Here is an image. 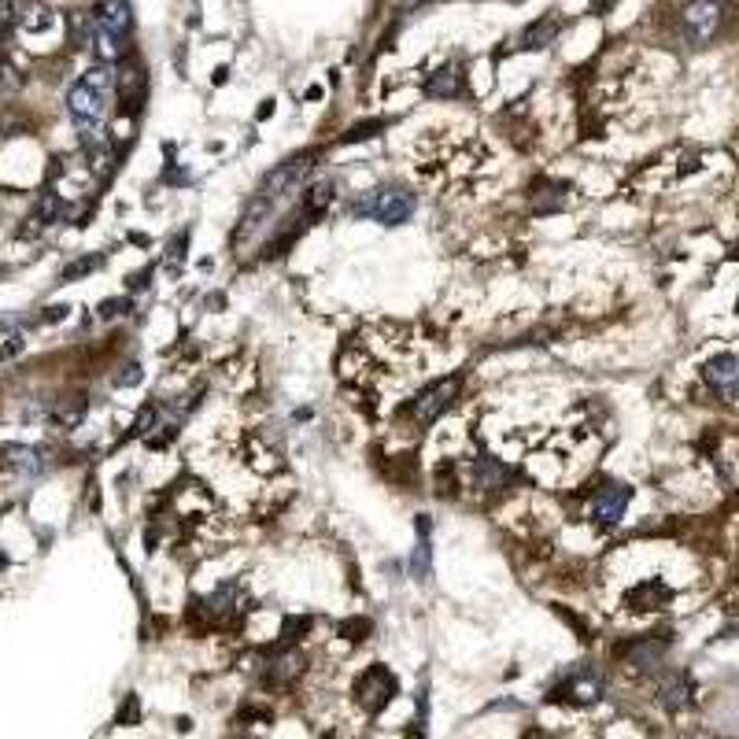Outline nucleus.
I'll return each instance as SVG.
<instances>
[{"label": "nucleus", "instance_id": "11", "mask_svg": "<svg viewBox=\"0 0 739 739\" xmlns=\"http://www.w3.org/2000/svg\"><path fill=\"white\" fill-rule=\"evenodd\" d=\"M632 492L625 485H606L595 492L592 499V518L599 521V525H618L621 514H625V507H629Z\"/></svg>", "mask_w": 739, "mask_h": 739}, {"label": "nucleus", "instance_id": "12", "mask_svg": "<svg viewBox=\"0 0 739 739\" xmlns=\"http://www.w3.org/2000/svg\"><path fill=\"white\" fill-rule=\"evenodd\" d=\"M669 651V640L666 636H647V640H636L629 647H621V655L629 662L632 669H655Z\"/></svg>", "mask_w": 739, "mask_h": 739}, {"label": "nucleus", "instance_id": "18", "mask_svg": "<svg viewBox=\"0 0 739 739\" xmlns=\"http://www.w3.org/2000/svg\"><path fill=\"white\" fill-rule=\"evenodd\" d=\"M662 706H666V710H673V714H677V710H688V706H691V680L688 677L669 680L666 688H662Z\"/></svg>", "mask_w": 739, "mask_h": 739}, {"label": "nucleus", "instance_id": "23", "mask_svg": "<svg viewBox=\"0 0 739 739\" xmlns=\"http://www.w3.org/2000/svg\"><path fill=\"white\" fill-rule=\"evenodd\" d=\"M100 267V259H85V263H74V267H67V274L63 278L71 281V278H82V274H89V270H97Z\"/></svg>", "mask_w": 739, "mask_h": 739}, {"label": "nucleus", "instance_id": "6", "mask_svg": "<svg viewBox=\"0 0 739 739\" xmlns=\"http://www.w3.org/2000/svg\"><path fill=\"white\" fill-rule=\"evenodd\" d=\"M355 695H359V703H363L370 714H381V710L392 703V695H396V680H392V673H388L385 666H374L359 677Z\"/></svg>", "mask_w": 739, "mask_h": 739}, {"label": "nucleus", "instance_id": "7", "mask_svg": "<svg viewBox=\"0 0 739 739\" xmlns=\"http://www.w3.org/2000/svg\"><path fill=\"white\" fill-rule=\"evenodd\" d=\"M703 377L725 403H739V355H714L703 366Z\"/></svg>", "mask_w": 739, "mask_h": 739}, {"label": "nucleus", "instance_id": "15", "mask_svg": "<svg viewBox=\"0 0 739 739\" xmlns=\"http://www.w3.org/2000/svg\"><path fill=\"white\" fill-rule=\"evenodd\" d=\"M63 215V200L56 193H45L41 196V204L34 207V215H30V226H26V233H37L45 230V226H52V222Z\"/></svg>", "mask_w": 739, "mask_h": 739}, {"label": "nucleus", "instance_id": "22", "mask_svg": "<svg viewBox=\"0 0 739 739\" xmlns=\"http://www.w3.org/2000/svg\"><path fill=\"white\" fill-rule=\"evenodd\" d=\"M126 307H130V300H104L100 303V318H115V315H122Z\"/></svg>", "mask_w": 739, "mask_h": 739}, {"label": "nucleus", "instance_id": "2", "mask_svg": "<svg viewBox=\"0 0 739 739\" xmlns=\"http://www.w3.org/2000/svg\"><path fill=\"white\" fill-rule=\"evenodd\" d=\"M307 170H311V156H296L292 163H281L274 174H267V182L259 185L255 200L241 215V226H237V233H233V244H241L248 233H259L270 219H278V211L289 204L292 193L303 185Z\"/></svg>", "mask_w": 739, "mask_h": 739}, {"label": "nucleus", "instance_id": "20", "mask_svg": "<svg viewBox=\"0 0 739 739\" xmlns=\"http://www.w3.org/2000/svg\"><path fill=\"white\" fill-rule=\"evenodd\" d=\"M662 599H669V592L658 581L643 584V588H636V592L629 595V603H643L640 610H655V603H662Z\"/></svg>", "mask_w": 739, "mask_h": 739}, {"label": "nucleus", "instance_id": "10", "mask_svg": "<svg viewBox=\"0 0 739 739\" xmlns=\"http://www.w3.org/2000/svg\"><path fill=\"white\" fill-rule=\"evenodd\" d=\"M0 470L23 473V477H37L49 470V455L41 448H26V444H8L0 448Z\"/></svg>", "mask_w": 739, "mask_h": 739}, {"label": "nucleus", "instance_id": "24", "mask_svg": "<svg viewBox=\"0 0 739 739\" xmlns=\"http://www.w3.org/2000/svg\"><path fill=\"white\" fill-rule=\"evenodd\" d=\"M12 19H15L12 0H0V30H8V26H12Z\"/></svg>", "mask_w": 739, "mask_h": 739}, {"label": "nucleus", "instance_id": "25", "mask_svg": "<svg viewBox=\"0 0 739 739\" xmlns=\"http://www.w3.org/2000/svg\"><path fill=\"white\" fill-rule=\"evenodd\" d=\"M60 318H67V307H49V315L41 318V322H60Z\"/></svg>", "mask_w": 739, "mask_h": 739}, {"label": "nucleus", "instance_id": "4", "mask_svg": "<svg viewBox=\"0 0 739 739\" xmlns=\"http://www.w3.org/2000/svg\"><path fill=\"white\" fill-rule=\"evenodd\" d=\"M459 388H462V377H444V381H433L429 388H422L418 392V400L411 403V422L414 425H433L440 418V414L448 411L451 403H455V396H459Z\"/></svg>", "mask_w": 739, "mask_h": 739}, {"label": "nucleus", "instance_id": "21", "mask_svg": "<svg viewBox=\"0 0 739 739\" xmlns=\"http://www.w3.org/2000/svg\"><path fill=\"white\" fill-rule=\"evenodd\" d=\"M111 381H115V385H119V388H126V385H137V381H141V366H137V363H126V366H122V374H115V377H111Z\"/></svg>", "mask_w": 739, "mask_h": 739}, {"label": "nucleus", "instance_id": "14", "mask_svg": "<svg viewBox=\"0 0 739 739\" xmlns=\"http://www.w3.org/2000/svg\"><path fill=\"white\" fill-rule=\"evenodd\" d=\"M85 411H89V400H85V396H60V400L49 407V422L56 425V429H78Z\"/></svg>", "mask_w": 739, "mask_h": 739}, {"label": "nucleus", "instance_id": "5", "mask_svg": "<svg viewBox=\"0 0 739 739\" xmlns=\"http://www.w3.org/2000/svg\"><path fill=\"white\" fill-rule=\"evenodd\" d=\"M359 211H366V215L377 219L381 226H400V222H407L414 215V196L403 193V189H377V193H370L366 207H359Z\"/></svg>", "mask_w": 739, "mask_h": 739}, {"label": "nucleus", "instance_id": "3", "mask_svg": "<svg viewBox=\"0 0 739 739\" xmlns=\"http://www.w3.org/2000/svg\"><path fill=\"white\" fill-rule=\"evenodd\" d=\"M680 30L688 45L706 49L725 30V0H688L680 12Z\"/></svg>", "mask_w": 739, "mask_h": 739}, {"label": "nucleus", "instance_id": "9", "mask_svg": "<svg viewBox=\"0 0 739 739\" xmlns=\"http://www.w3.org/2000/svg\"><path fill=\"white\" fill-rule=\"evenodd\" d=\"M562 695H566L573 706H592L595 699L603 695V684H599V677H595L592 669L581 666V669H573L570 677H566L555 691H551V699H562Z\"/></svg>", "mask_w": 739, "mask_h": 739}, {"label": "nucleus", "instance_id": "13", "mask_svg": "<svg viewBox=\"0 0 739 739\" xmlns=\"http://www.w3.org/2000/svg\"><path fill=\"white\" fill-rule=\"evenodd\" d=\"M558 30H562V19L558 15H540V19H533V23L521 30V49H547L551 41L558 37Z\"/></svg>", "mask_w": 739, "mask_h": 739}, {"label": "nucleus", "instance_id": "19", "mask_svg": "<svg viewBox=\"0 0 739 739\" xmlns=\"http://www.w3.org/2000/svg\"><path fill=\"white\" fill-rule=\"evenodd\" d=\"M462 74L459 67H444V71H437L433 78H429V93L440 100H448V97H459L462 93Z\"/></svg>", "mask_w": 739, "mask_h": 739}, {"label": "nucleus", "instance_id": "16", "mask_svg": "<svg viewBox=\"0 0 739 739\" xmlns=\"http://www.w3.org/2000/svg\"><path fill=\"white\" fill-rule=\"evenodd\" d=\"M329 204H333V185L329 182H315L303 189V211H307V219H318Z\"/></svg>", "mask_w": 739, "mask_h": 739}, {"label": "nucleus", "instance_id": "8", "mask_svg": "<svg viewBox=\"0 0 739 739\" xmlns=\"http://www.w3.org/2000/svg\"><path fill=\"white\" fill-rule=\"evenodd\" d=\"M89 19H93V30H100V34L130 37V30H134V8H130V0H100Z\"/></svg>", "mask_w": 739, "mask_h": 739}, {"label": "nucleus", "instance_id": "1", "mask_svg": "<svg viewBox=\"0 0 739 739\" xmlns=\"http://www.w3.org/2000/svg\"><path fill=\"white\" fill-rule=\"evenodd\" d=\"M115 100V67L97 63L82 74V82L71 85L67 93V111H71L74 126L82 134L85 152H100L104 148V119Z\"/></svg>", "mask_w": 739, "mask_h": 739}, {"label": "nucleus", "instance_id": "17", "mask_svg": "<svg viewBox=\"0 0 739 739\" xmlns=\"http://www.w3.org/2000/svg\"><path fill=\"white\" fill-rule=\"evenodd\" d=\"M19 26L30 30V34H41V30H49L52 26V12L41 4V0H26L23 12H19Z\"/></svg>", "mask_w": 739, "mask_h": 739}]
</instances>
